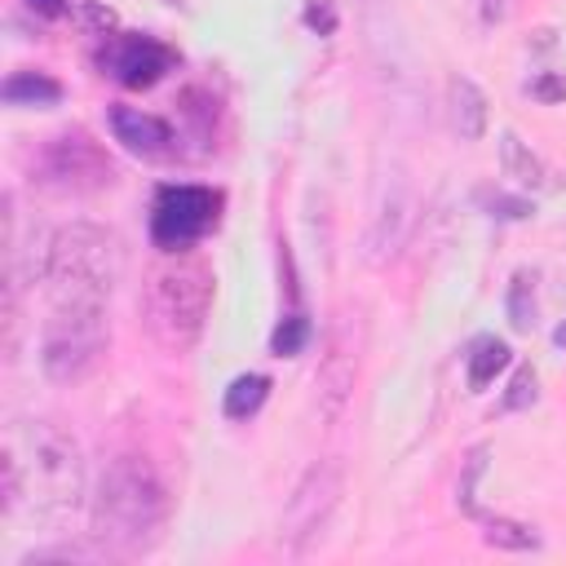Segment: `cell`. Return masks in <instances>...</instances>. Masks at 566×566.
<instances>
[{"instance_id": "e0dca14e", "label": "cell", "mask_w": 566, "mask_h": 566, "mask_svg": "<svg viewBox=\"0 0 566 566\" xmlns=\"http://www.w3.org/2000/svg\"><path fill=\"white\" fill-rule=\"evenodd\" d=\"M513 363V349L504 345V340H495V336H482L478 345H473V354H469V389L478 394V389H486L491 380H495V371H504Z\"/></svg>"}, {"instance_id": "8992f818", "label": "cell", "mask_w": 566, "mask_h": 566, "mask_svg": "<svg viewBox=\"0 0 566 566\" xmlns=\"http://www.w3.org/2000/svg\"><path fill=\"white\" fill-rule=\"evenodd\" d=\"M35 177H40V186H49L57 195H97L115 181V164L88 133L66 128L40 146Z\"/></svg>"}, {"instance_id": "6da1fadb", "label": "cell", "mask_w": 566, "mask_h": 566, "mask_svg": "<svg viewBox=\"0 0 566 566\" xmlns=\"http://www.w3.org/2000/svg\"><path fill=\"white\" fill-rule=\"evenodd\" d=\"M164 517H168V491L155 464L146 455H115L102 469L93 495V539L115 553H142L159 539Z\"/></svg>"}, {"instance_id": "3957f363", "label": "cell", "mask_w": 566, "mask_h": 566, "mask_svg": "<svg viewBox=\"0 0 566 566\" xmlns=\"http://www.w3.org/2000/svg\"><path fill=\"white\" fill-rule=\"evenodd\" d=\"M22 442H27V455L18 451V442H4L18 460V469H22V495H31V504L49 517L75 513L80 495H84L80 442L53 420H35Z\"/></svg>"}, {"instance_id": "5bb4252c", "label": "cell", "mask_w": 566, "mask_h": 566, "mask_svg": "<svg viewBox=\"0 0 566 566\" xmlns=\"http://www.w3.org/2000/svg\"><path fill=\"white\" fill-rule=\"evenodd\" d=\"M0 97L4 106H57L62 102V84L44 71H13L4 84H0Z\"/></svg>"}, {"instance_id": "30bf717a", "label": "cell", "mask_w": 566, "mask_h": 566, "mask_svg": "<svg viewBox=\"0 0 566 566\" xmlns=\"http://www.w3.org/2000/svg\"><path fill=\"white\" fill-rule=\"evenodd\" d=\"M102 71L115 80V84H124V88H150V84H159L172 66H177V49H168L164 40H155V35H142V31H133V35H115L106 49H102Z\"/></svg>"}, {"instance_id": "9c48e42d", "label": "cell", "mask_w": 566, "mask_h": 566, "mask_svg": "<svg viewBox=\"0 0 566 566\" xmlns=\"http://www.w3.org/2000/svg\"><path fill=\"white\" fill-rule=\"evenodd\" d=\"M358 349H363V318L354 310H340L327 327L318 376H314V402L323 420H336L349 407V394L358 380Z\"/></svg>"}, {"instance_id": "5b68a950", "label": "cell", "mask_w": 566, "mask_h": 566, "mask_svg": "<svg viewBox=\"0 0 566 566\" xmlns=\"http://www.w3.org/2000/svg\"><path fill=\"white\" fill-rule=\"evenodd\" d=\"M111 345L106 305H53L40 336V367L57 385L84 380Z\"/></svg>"}, {"instance_id": "ba28073f", "label": "cell", "mask_w": 566, "mask_h": 566, "mask_svg": "<svg viewBox=\"0 0 566 566\" xmlns=\"http://www.w3.org/2000/svg\"><path fill=\"white\" fill-rule=\"evenodd\" d=\"M340 486H345V469L336 460H318V464L305 469V478L287 495V509H283V522H279V539L292 553H305L323 535V522L332 517V509L340 500Z\"/></svg>"}, {"instance_id": "7a4b0ae2", "label": "cell", "mask_w": 566, "mask_h": 566, "mask_svg": "<svg viewBox=\"0 0 566 566\" xmlns=\"http://www.w3.org/2000/svg\"><path fill=\"white\" fill-rule=\"evenodd\" d=\"M124 252L119 239L93 221H71L53 234L49 256V296L53 305H106L111 287L119 279Z\"/></svg>"}, {"instance_id": "83f0119b", "label": "cell", "mask_w": 566, "mask_h": 566, "mask_svg": "<svg viewBox=\"0 0 566 566\" xmlns=\"http://www.w3.org/2000/svg\"><path fill=\"white\" fill-rule=\"evenodd\" d=\"M553 345H557V349H566V318L553 327Z\"/></svg>"}, {"instance_id": "ffe728a7", "label": "cell", "mask_w": 566, "mask_h": 566, "mask_svg": "<svg viewBox=\"0 0 566 566\" xmlns=\"http://www.w3.org/2000/svg\"><path fill=\"white\" fill-rule=\"evenodd\" d=\"M482 522H486L482 539H486V544H495V548H509V553L539 548V535H535L531 526H522V522H509V517H482Z\"/></svg>"}, {"instance_id": "d4e9b609", "label": "cell", "mask_w": 566, "mask_h": 566, "mask_svg": "<svg viewBox=\"0 0 566 566\" xmlns=\"http://www.w3.org/2000/svg\"><path fill=\"white\" fill-rule=\"evenodd\" d=\"M526 93L539 97V102H562V97H566V80L553 75V71H544V75H535V80L526 84Z\"/></svg>"}, {"instance_id": "ac0fdd59", "label": "cell", "mask_w": 566, "mask_h": 566, "mask_svg": "<svg viewBox=\"0 0 566 566\" xmlns=\"http://www.w3.org/2000/svg\"><path fill=\"white\" fill-rule=\"evenodd\" d=\"M504 310H509V327H513V332H531V327H535V274H531V270H517V274L509 279Z\"/></svg>"}, {"instance_id": "9a60e30c", "label": "cell", "mask_w": 566, "mask_h": 566, "mask_svg": "<svg viewBox=\"0 0 566 566\" xmlns=\"http://www.w3.org/2000/svg\"><path fill=\"white\" fill-rule=\"evenodd\" d=\"M500 164H504V177H513L517 186H526V190H539V186H544V164H539V155H535L513 128L500 133Z\"/></svg>"}, {"instance_id": "52a82bcc", "label": "cell", "mask_w": 566, "mask_h": 566, "mask_svg": "<svg viewBox=\"0 0 566 566\" xmlns=\"http://www.w3.org/2000/svg\"><path fill=\"white\" fill-rule=\"evenodd\" d=\"M221 217V190L212 186H159L150 203V243L168 256L195 248Z\"/></svg>"}, {"instance_id": "7402d4cb", "label": "cell", "mask_w": 566, "mask_h": 566, "mask_svg": "<svg viewBox=\"0 0 566 566\" xmlns=\"http://www.w3.org/2000/svg\"><path fill=\"white\" fill-rule=\"evenodd\" d=\"M535 394H539V380H535V367H531V363H522V367L513 371V380H509V389H504V398H500V411H526V407L535 402Z\"/></svg>"}, {"instance_id": "277c9868", "label": "cell", "mask_w": 566, "mask_h": 566, "mask_svg": "<svg viewBox=\"0 0 566 566\" xmlns=\"http://www.w3.org/2000/svg\"><path fill=\"white\" fill-rule=\"evenodd\" d=\"M208 305H212V270L195 256H172L164 261L155 274H150V287H146V323L155 332V340L172 354L190 349L203 332V318H208Z\"/></svg>"}, {"instance_id": "4fadbf2b", "label": "cell", "mask_w": 566, "mask_h": 566, "mask_svg": "<svg viewBox=\"0 0 566 566\" xmlns=\"http://www.w3.org/2000/svg\"><path fill=\"white\" fill-rule=\"evenodd\" d=\"M447 102H451V124L464 142H478L486 133V93L469 80V75H451L447 84Z\"/></svg>"}, {"instance_id": "cb8c5ba5", "label": "cell", "mask_w": 566, "mask_h": 566, "mask_svg": "<svg viewBox=\"0 0 566 566\" xmlns=\"http://www.w3.org/2000/svg\"><path fill=\"white\" fill-rule=\"evenodd\" d=\"M301 18H305V27H310V31H318V35H332V31H336V22H340L332 0H305V13H301Z\"/></svg>"}, {"instance_id": "4316f807", "label": "cell", "mask_w": 566, "mask_h": 566, "mask_svg": "<svg viewBox=\"0 0 566 566\" xmlns=\"http://www.w3.org/2000/svg\"><path fill=\"white\" fill-rule=\"evenodd\" d=\"M27 9L35 18H62L66 13V0H27Z\"/></svg>"}, {"instance_id": "2e32d148", "label": "cell", "mask_w": 566, "mask_h": 566, "mask_svg": "<svg viewBox=\"0 0 566 566\" xmlns=\"http://www.w3.org/2000/svg\"><path fill=\"white\" fill-rule=\"evenodd\" d=\"M265 398H270V376L243 371V376L230 380V389H226V398H221V411H226L230 420H248V416L261 411Z\"/></svg>"}, {"instance_id": "603a6c76", "label": "cell", "mask_w": 566, "mask_h": 566, "mask_svg": "<svg viewBox=\"0 0 566 566\" xmlns=\"http://www.w3.org/2000/svg\"><path fill=\"white\" fill-rule=\"evenodd\" d=\"M478 199H482V203H486V212H491V217H500V221H526V217L535 212V203H531V199H522V195H504V190H482Z\"/></svg>"}, {"instance_id": "484cf974", "label": "cell", "mask_w": 566, "mask_h": 566, "mask_svg": "<svg viewBox=\"0 0 566 566\" xmlns=\"http://www.w3.org/2000/svg\"><path fill=\"white\" fill-rule=\"evenodd\" d=\"M80 13H84V22H88V27H102V31H106V27H115V13H111V9H102V4H93V0H88V4H80Z\"/></svg>"}, {"instance_id": "44dd1931", "label": "cell", "mask_w": 566, "mask_h": 566, "mask_svg": "<svg viewBox=\"0 0 566 566\" xmlns=\"http://www.w3.org/2000/svg\"><path fill=\"white\" fill-rule=\"evenodd\" d=\"M482 469H486V447H473V455L464 460V478L455 486V504L469 517H482V509H478V478H482Z\"/></svg>"}, {"instance_id": "8fae6325", "label": "cell", "mask_w": 566, "mask_h": 566, "mask_svg": "<svg viewBox=\"0 0 566 566\" xmlns=\"http://www.w3.org/2000/svg\"><path fill=\"white\" fill-rule=\"evenodd\" d=\"M411 208L416 203H411L407 186H394L380 199V208H376V217H371V226L363 234V261L367 265H385V261L398 256V248L407 243V230H411Z\"/></svg>"}, {"instance_id": "7c38bea8", "label": "cell", "mask_w": 566, "mask_h": 566, "mask_svg": "<svg viewBox=\"0 0 566 566\" xmlns=\"http://www.w3.org/2000/svg\"><path fill=\"white\" fill-rule=\"evenodd\" d=\"M106 124H111L115 142H124L142 159H164L172 150V124L159 115H146L142 106L115 102V106H106Z\"/></svg>"}, {"instance_id": "d6986e66", "label": "cell", "mask_w": 566, "mask_h": 566, "mask_svg": "<svg viewBox=\"0 0 566 566\" xmlns=\"http://www.w3.org/2000/svg\"><path fill=\"white\" fill-rule=\"evenodd\" d=\"M305 340H310V318H305L301 310H292V314H283L279 327L270 332V354H274V358H296V354L305 349Z\"/></svg>"}]
</instances>
